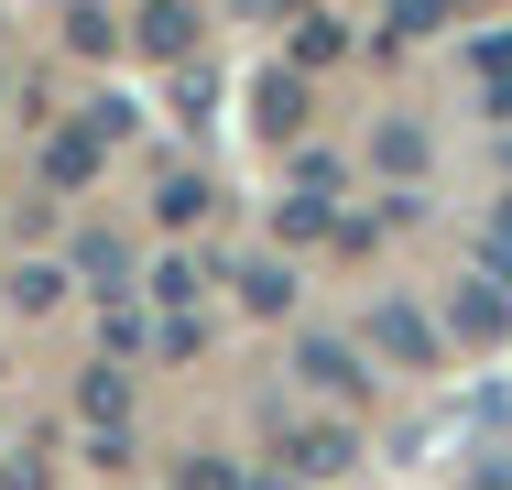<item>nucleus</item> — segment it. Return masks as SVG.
Masks as SVG:
<instances>
[{"label":"nucleus","instance_id":"nucleus-5","mask_svg":"<svg viewBox=\"0 0 512 490\" xmlns=\"http://www.w3.org/2000/svg\"><path fill=\"white\" fill-rule=\"evenodd\" d=\"M77 273H88V294H120V273H131V251H120L109 229H88V240H77Z\"/></svg>","mask_w":512,"mask_h":490},{"label":"nucleus","instance_id":"nucleus-11","mask_svg":"<svg viewBox=\"0 0 512 490\" xmlns=\"http://www.w3.org/2000/svg\"><path fill=\"white\" fill-rule=\"evenodd\" d=\"M55 284H66V273H55V262H33V273H11V305H55Z\"/></svg>","mask_w":512,"mask_h":490},{"label":"nucleus","instance_id":"nucleus-6","mask_svg":"<svg viewBox=\"0 0 512 490\" xmlns=\"http://www.w3.org/2000/svg\"><path fill=\"white\" fill-rule=\"evenodd\" d=\"M240 305H251V316H284V305H295V273H284V262H251V273H240Z\"/></svg>","mask_w":512,"mask_h":490},{"label":"nucleus","instance_id":"nucleus-9","mask_svg":"<svg viewBox=\"0 0 512 490\" xmlns=\"http://www.w3.org/2000/svg\"><path fill=\"white\" fill-rule=\"evenodd\" d=\"M153 207H164V218L186 229V218H197V207H207V186H197V175H164V186H153Z\"/></svg>","mask_w":512,"mask_h":490},{"label":"nucleus","instance_id":"nucleus-10","mask_svg":"<svg viewBox=\"0 0 512 490\" xmlns=\"http://www.w3.org/2000/svg\"><path fill=\"white\" fill-rule=\"evenodd\" d=\"M338 44H349V33H338L327 11H306V33H295V66H316V55H338Z\"/></svg>","mask_w":512,"mask_h":490},{"label":"nucleus","instance_id":"nucleus-8","mask_svg":"<svg viewBox=\"0 0 512 490\" xmlns=\"http://www.w3.org/2000/svg\"><path fill=\"white\" fill-rule=\"evenodd\" d=\"M197 262H153V273H142V294H153V305H164V316H186V305H197Z\"/></svg>","mask_w":512,"mask_h":490},{"label":"nucleus","instance_id":"nucleus-2","mask_svg":"<svg viewBox=\"0 0 512 490\" xmlns=\"http://www.w3.org/2000/svg\"><path fill=\"white\" fill-rule=\"evenodd\" d=\"M77 403H88L99 447H120V425H131V382H120V371H88V392H77Z\"/></svg>","mask_w":512,"mask_h":490},{"label":"nucleus","instance_id":"nucleus-7","mask_svg":"<svg viewBox=\"0 0 512 490\" xmlns=\"http://www.w3.org/2000/svg\"><path fill=\"white\" fill-rule=\"evenodd\" d=\"M371 338H382V349H404V360H436V338H425V316H414V305H382V316H371Z\"/></svg>","mask_w":512,"mask_h":490},{"label":"nucleus","instance_id":"nucleus-3","mask_svg":"<svg viewBox=\"0 0 512 490\" xmlns=\"http://www.w3.org/2000/svg\"><path fill=\"white\" fill-rule=\"evenodd\" d=\"M197 44V11L186 0H142V55H186Z\"/></svg>","mask_w":512,"mask_h":490},{"label":"nucleus","instance_id":"nucleus-1","mask_svg":"<svg viewBox=\"0 0 512 490\" xmlns=\"http://www.w3.org/2000/svg\"><path fill=\"white\" fill-rule=\"evenodd\" d=\"M295 371H306V392H349V403L371 392V371H360V349H349V338H306V349H295Z\"/></svg>","mask_w":512,"mask_h":490},{"label":"nucleus","instance_id":"nucleus-4","mask_svg":"<svg viewBox=\"0 0 512 490\" xmlns=\"http://www.w3.org/2000/svg\"><path fill=\"white\" fill-rule=\"evenodd\" d=\"M262 131H273V142L306 131V77H262Z\"/></svg>","mask_w":512,"mask_h":490}]
</instances>
